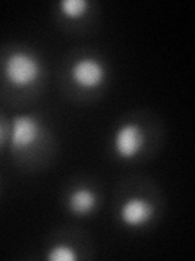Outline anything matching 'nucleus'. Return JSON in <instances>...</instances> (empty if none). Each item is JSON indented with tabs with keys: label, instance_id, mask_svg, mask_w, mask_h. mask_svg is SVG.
Returning <instances> with one entry per match:
<instances>
[{
	"label": "nucleus",
	"instance_id": "obj_1",
	"mask_svg": "<svg viewBox=\"0 0 195 261\" xmlns=\"http://www.w3.org/2000/svg\"><path fill=\"white\" fill-rule=\"evenodd\" d=\"M5 77L15 87H28L39 79L41 64L28 53H13L5 61Z\"/></svg>",
	"mask_w": 195,
	"mask_h": 261
},
{
	"label": "nucleus",
	"instance_id": "obj_2",
	"mask_svg": "<svg viewBox=\"0 0 195 261\" xmlns=\"http://www.w3.org/2000/svg\"><path fill=\"white\" fill-rule=\"evenodd\" d=\"M145 136L137 122H124L114 134V150L120 159H134L142 150Z\"/></svg>",
	"mask_w": 195,
	"mask_h": 261
},
{
	"label": "nucleus",
	"instance_id": "obj_3",
	"mask_svg": "<svg viewBox=\"0 0 195 261\" xmlns=\"http://www.w3.org/2000/svg\"><path fill=\"white\" fill-rule=\"evenodd\" d=\"M72 80L83 88L100 87L106 79V67L94 57H81L70 69Z\"/></svg>",
	"mask_w": 195,
	"mask_h": 261
},
{
	"label": "nucleus",
	"instance_id": "obj_4",
	"mask_svg": "<svg viewBox=\"0 0 195 261\" xmlns=\"http://www.w3.org/2000/svg\"><path fill=\"white\" fill-rule=\"evenodd\" d=\"M119 216L122 224L127 227H143L153 217V206L150 201L143 198H128L120 206Z\"/></svg>",
	"mask_w": 195,
	"mask_h": 261
},
{
	"label": "nucleus",
	"instance_id": "obj_5",
	"mask_svg": "<svg viewBox=\"0 0 195 261\" xmlns=\"http://www.w3.org/2000/svg\"><path fill=\"white\" fill-rule=\"evenodd\" d=\"M39 134H41L39 124L35 118L28 116V114L16 116L12 124V149L13 150L28 149L29 145H32V142H36Z\"/></svg>",
	"mask_w": 195,
	"mask_h": 261
},
{
	"label": "nucleus",
	"instance_id": "obj_6",
	"mask_svg": "<svg viewBox=\"0 0 195 261\" xmlns=\"http://www.w3.org/2000/svg\"><path fill=\"white\" fill-rule=\"evenodd\" d=\"M96 204H98V196L89 188H78L69 198V206L72 212H75L78 216L89 214L91 211H94Z\"/></svg>",
	"mask_w": 195,
	"mask_h": 261
},
{
	"label": "nucleus",
	"instance_id": "obj_7",
	"mask_svg": "<svg viewBox=\"0 0 195 261\" xmlns=\"http://www.w3.org/2000/svg\"><path fill=\"white\" fill-rule=\"evenodd\" d=\"M59 7H60V12L67 16V18L77 20L80 16L85 15L89 4L86 0H60Z\"/></svg>",
	"mask_w": 195,
	"mask_h": 261
},
{
	"label": "nucleus",
	"instance_id": "obj_8",
	"mask_svg": "<svg viewBox=\"0 0 195 261\" xmlns=\"http://www.w3.org/2000/svg\"><path fill=\"white\" fill-rule=\"evenodd\" d=\"M47 259L51 261H73L77 259V253L69 245H55L47 253Z\"/></svg>",
	"mask_w": 195,
	"mask_h": 261
},
{
	"label": "nucleus",
	"instance_id": "obj_9",
	"mask_svg": "<svg viewBox=\"0 0 195 261\" xmlns=\"http://www.w3.org/2000/svg\"><path fill=\"white\" fill-rule=\"evenodd\" d=\"M2 137H4V127L0 124V142H2Z\"/></svg>",
	"mask_w": 195,
	"mask_h": 261
}]
</instances>
